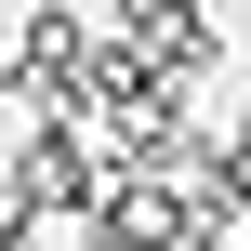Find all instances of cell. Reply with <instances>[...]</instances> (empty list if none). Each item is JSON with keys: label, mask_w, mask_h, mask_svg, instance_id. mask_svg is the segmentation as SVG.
I'll return each mask as SVG.
<instances>
[{"label": "cell", "mask_w": 251, "mask_h": 251, "mask_svg": "<svg viewBox=\"0 0 251 251\" xmlns=\"http://www.w3.org/2000/svg\"><path fill=\"white\" fill-rule=\"evenodd\" d=\"M93 238H106V251H185L199 225H185L172 185H132V172H119V185H93Z\"/></svg>", "instance_id": "6da1fadb"}, {"label": "cell", "mask_w": 251, "mask_h": 251, "mask_svg": "<svg viewBox=\"0 0 251 251\" xmlns=\"http://www.w3.org/2000/svg\"><path fill=\"white\" fill-rule=\"evenodd\" d=\"M13 199H26V212H93V159H79L66 119H40V132L13 146Z\"/></svg>", "instance_id": "7a4b0ae2"}, {"label": "cell", "mask_w": 251, "mask_h": 251, "mask_svg": "<svg viewBox=\"0 0 251 251\" xmlns=\"http://www.w3.org/2000/svg\"><path fill=\"white\" fill-rule=\"evenodd\" d=\"M13 79H26V93H66V79H79V26H66V13H26V40H13Z\"/></svg>", "instance_id": "3957f363"}, {"label": "cell", "mask_w": 251, "mask_h": 251, "mask_svg": "<svg viewBox=\"0 0 251 251\" xmlns=\"http://www.w3.org/2000/svg\"><path fill=\"white\" fill-rule=\"evenodd\" d=\"M26 238H40V212H26L13 185H0V251H26Z\"/></svg>", "instance_id": "277c9868"}, {"label": "cell", "mask_w": 251, "mask_h": 251, "mask_svg": "<svg viewBox=\"0 0 251 251\" xmlns=\"http://www.w3.org/2000/svg\"><path fill=\"white\" fill-rule=\"evenodd\" d=\"M238 146H251V119H238Z\"/></svg>", "instance_id": "5b68a950"}]
</instances>
